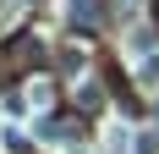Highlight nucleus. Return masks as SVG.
Here are the masks:
<instances>
[{
	"mask_svg": "<svg viewBox=\"0 0 159 154\" xmlns=\"http://www.w3.org/2000/svg\"><path fill=\"white\" fill-rule=\"evenodd\" d=\"M66 17H71V28H93L99 22V0H66Z\"/></svg>",
	"mask_w": 159,
	"mask_h": 154,
	"instance_id": "f257e3e1",
	"label": "nucleus"
},
{
	"mask_svg": "<svg viewBox=\"0 0 159 154\" xmlns=\"http://www.w3.org/2000/svg\"><path fill=\"white\" fill-rule=\"evenodd\" d=\"M154 50H159V39H154V28H137V33L126 39V55H132V61H148Z\"/></svg>",
	"mask_w": 159,
	"mask_h": 154,
	"instance_id": "f03ea898",
	"label": "nucleus"
},
{
	"mask_svg": "<svg viewBox=\"0 0 159 154\" xmlns=\"http://www.w3.org/2000/svg\"><path fill=\"white\" fill-rule=\"evenodd\" d=\"M39 138L44 143H71L77 138V121H39Z\"/></svg>",
	"mask_w": 159,
	"mask_h": 154,
	"instance_id": "7ed1b4c3",
	"label": "nucleus"
},
{
	"mask_svg": "<svg viewBox=\"0 0 159 154\" xmlns=\"http://www.w3.org/2000/svg\"><path fill=\"white\" fill-rule=\"evenodd\" d=\"M77 105H82V110H99V105H104V88H99L93 77H82V83H77Z\"/></svg>",
	"mask_w": 159,
	"mask_h": 154,
	"instance_id": "20e7f679",
	"label": "nucleus"
},
{
	"mask_svg": "<svg viewBox=\"0 0 159 154\" xmlns=\"http://www.w3.org/2000/svg\"><path fill=\"white\" fill-rule=\"evenodd\" d=\"M132 154H159V127L137 132V138H132Z\"/></svg>",
	"mask_w": 159,
	"mask_h": 154,
	"instance_id": "39448f33",
	"label": "nucleus"
},
{
	"mask_svg": "<svg viewBox=\"0 0 159 154\" xmlns=\"http://www.w3.org/2000/svg\"><path fill=\"white\" fill-rule=\"evenodd\" d=\"M154 127H159V105H154Z\"/></svg>",
	"mask_w": 159,
	"mask_h": 154,
	"instance_id": "423d86ee",
	"label": "nucleus"
}]
</instances>
